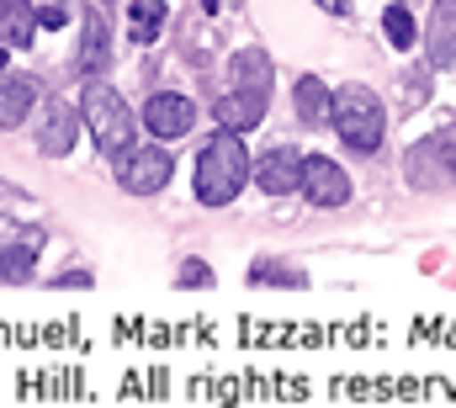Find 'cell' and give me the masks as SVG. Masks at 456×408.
Listing matches in <instances>:
<instances>
[{
  "label": "cell",
  "mask_w": 456,
  "mask_h": 408,
  "mask_svg": "<svg viewBox=\"0 0 456 408\" xmlns=\"http://www.w3.org/2000/svg\"><path fill=\"white\" fill-rule=\"evenodd\" d=\"M303 197L314 207H345L350 202V175L335 159L314 154V159H303Z\"/></svg>",
  "instance_id": "cell-7"
},
{
  "label": "cell",
  "mask_w": 456,
  "mask_h": 408,
  "mask_svg": "<svg viewBox=\"0 0 456 408\" xmlns=\"http://www.w3.org/2000/svg\"><path fill=\"white\" fill-rule=\"evenodd\" d=\"M330 122L340 127V138L355 149V154H371V149H382L387 117H382V102H377L366 86H345L340 96H335V117H330Z\"/></svg>",
  "instance_id": "cell-2"
},
{
  "label": "cell",
  "mask_w": 456,
  "mask_h": 408,
  "mask_svg": "<svg viewBox=\"0 0 456 408\" xmlns=\"http://www.w3.org/2000/svg\"><path fill=\"white\" fill-rule=\"evenodd\" d=\"M127 21H133V43H154L159 27H165V5H159V0H138Z\"/></svg>",
  "instance_id": "cell-17"
},
{
  "label": "cell",
  "mask_w": 456,
  "mask_h": 408,
  "mask_svg": "<svg viewBox=\"0 0 456 408\" xmlns=\"http://www.w3.org/2000/svg\"><path fill=\"white\" fill-rule=\"evenodd\" d=\"M5 64H11V59H5V43H0V80H5V75H11V69H5Z\"/></svg>",
  "instance_id": "cell-25"
},
{
  "label": "cell",
  "mask_w": 456,
  "mask_h": 408,
  "mask_svg": "<svg viewBox=\"0 0 456 408\" xmlns=\"http://www.w3.org/2000/svg\"><path fill=\"white\" fill-rule=\"evenodd\" d=\"M249 181V149H244V133H213L197 154V202L202 207H228L239 197V186Z\"/></svg>",
  "instance_id": "cell-1"
},
{
  "label": "cell",
  "mask_w": 456,
  "mask_h": 408,
  "mask_svg": "<svg viewBox=\"0 0 456 408\" xmlns=\"http://www.w3.org/2000/svg\"><path fill=\"white\" fill-rule=\"evenodd\" d=\"M107 64H112L107 21H102V11H86V32H80V75H86V80H96Z\"/></svg>",
  "instance_id": "cell-10"
},
{
  "label": "cell",
  "mask_w": 456,
  "mask_h": 408,
  "mask_svg": "<svg viewBox=\"0 0 456 408\" xmlns=\"http://www.w3.org/2000/svg\"><path fill=\"white\" fill-rule=\"evenodd\" d=\"M80 106L69 102H48V111L37 117V154H48V159H64L69 149H75V133H80Z\"/></svg>",
  "instance_id": "cell-6"
},
{
  "label": "cell",
  "mask_w": 456,
  "mask_h": 408,
  "mask_svg": "<svg viewBox=\"0 0 456 408\" xmlns=\"http://www.w3.org/2000/svg\"><path fill=\"white\" fill-rule=\"evenodd\" d=\"M191 122H197V106L186 96H175V91H154L143 102V127L154 138H181V133H191Z\"/></svg>",
  "instance_id": "cell-8"
},
{
  "label": "cell",
  "mask_w": 456,
  "mask_h": 408,
  "mask_svg": "<svg viewBox=\"0 0 456 408\" xmlns=\"http://www.w3.org/2000/svg\"><path fill=\"white\" fill-rule=\"evenodd\" d=\"M181 287H213V271H208L202 260H186V265H181Z\"/></svg>",
  "instance_id": "cell-21"
},
{
  "label": "cell",
  "mask_w": 456,
  "mask_h": 408,
  "mask_svg": "<svg viewBox=\"0 0 456 408\" xmlns=\"http://www.w3.org/2000/svg\"><path fill=\"white\" fill-rule=\"evenodd\" d=\"M170 181V154L165 149H127L117 154V186L133 197H154Z\"/></svg>",
  "instance_id": "cell-5"
},
{
  "label": "cell",
  "mask_w": 456,
  "mask_h": 408,
  "mask_svg": "<svg viewBox=\"0 0 456 408\" xmlns=\"http://www.w3.org/2000/svg\"><path fill=\"white\" fill-rule=\"evenodd\" d=\"M403 175H409V186H419V192H446L456 181V143L446 133L414 143L409 159H403Z\"/></svg>",
  "instance_id": "cell-4"
},
{
  "label": "cell",
  "mask_w": 456,
  "mask_h": 408,
  "mask_svg": "<svg viewBox=\"0 0 456 408\" xmlns=\"http://www.w3.org/2000/svg\"><path fill=\"white\" fill-rule=\"evenodd\" d=\"M32 32H37L32 5H27V0H0V43H5V48H27Z\"/></svg>",
  "instance_id": "cell-15"
},
{
  "label": "cell",
  "mask_w": 456,
  "mask_h": 408,
  "mask_svg": "<svg viewBox=\"0 0 456 408\" xmlns=\"http://www.w3.org/2000/svg\"><path fill=\"white\" fill-rule=\"evenodd\" d=\"M218 122L233 127V133H249V127H260V117H265V91H233L228 86V96L218 106Z\"/></svg>",
  "instance_id": "cell-11"
},
{
  "label": "cell",
  "mask_w": 456,
  "mask_h": 408,
  "mask_svg": "<svg viewBox=\"0 0 456 408\" xmlns=\"http://www.w3.org/2000/svg\"><path fill=\"white\" fill-rule=\"evenodd\" d=\"M430 59L441 69L456 64V0H436V11H430Z\"/></svg>",
  "instance_id": "cell-14"
},
{
  "label": "cell",
  "mask_w": 456,
  "mask_h": 408,
  "mask_svg": "<svg viewBox=\"0 0 456 408\" xmlns=\"http://www.w3.org/2000/svg\"><path fill=\"white\" fill-rule=\"evenodd\" d=\"M32 255H37V239H21V244H11V249L0 255V282H27V271H32Z\"/></svg>",
  "instance_id": "cell-18"
},
{
  "label": "cell",
  "mask_w": 456,
  "mask_h": 408,
  "mask_svg": "<svg viewBox=\"0 0 456 408\" xmlns=\"http://www.w3.org/2000/svg\"><path fill=\"white\" fill-rule=\"evenodd\" d=\"M319 5H324L330 16H345V11H350V0H319Z\"/></svg>",
  "instance_id": "cell-23"
},
{
  "label": "cell",
  "mask_w": 456,
  "mask_h": 408,
  "mask_svg": "<svg viewBox=\"0 0 456 408\" xmlns=\"http://www.w3.org/2000/svg\"><path fill=\"white\" fill-rule=\"evenodd\" d=\"M80 117H86L91 138H96L107 154H127V149H133V117H127V106H122V96H117L112 86L91 80L86 96H80Z\"/></svg>",
  "instance_id": "cell-3"
},
{
  "label": "cell",
  "mask_w": 456,
  "mask_h": 408,
  "mask_svg": "<svg viewBox=\"0 0 456 408\" xmlns=\"http://www.w3.org/2000/svg\"><path fill=\"white\" fill-rule=\"evenodd\" d=\"M228 86L233 91H271V59L260 48H244L228 59Z\"/></svg>",
  "instance_id": "cell-13"
},
{
  "label": "cell",
  "mask_w": 456,
  "mask_h": 408,
  "mask_svg": "<svg viewBox=\"0 0 456 408\" xmlns=\"http://www.w3.org/2000/svg\"><path fill=\"white\" fill-rule=\"evenodd\" d=\"M255 181H260V192H271V197L303 192V159H297V149H287V143L265 149L260 165H255Z\"/></svg>",
  "instance_id": "cell-9"
},
{
  "label": "cell",
  "mask_w": 456,
  "mask_h": 408,
  "mask_svg": "<svg viewBox=\"0 0 456 408\" xmlns=\"http://www.w3.org/2000/svg\"><path fill=\"white\" fill-rule=\"evenodd\" d=\"M32 102H37V80L32 75H5L0 80V127H21Z\"/></svg>",
  "instance_id": "cell-12"
},
{
  "label": "cell",
  "mask_w": 456,
  "mask_h": 408,
  "mask_svg": "<svg viewBox=\"0 0 456 408\" xmlns=\"http://www.w3.org/2000/svg\"><path fill=\"white\" fill-rule=\"evenodd\" d=\"M292 102H297V117H303L308 127H319L324 117H335V96H330L324 80H314V75H303V80L292 86Z\"/></svg>",
  "instance_id": "cell-16"
},
{
  "label": "cell",
  "mask_w": 456,
  "mask_h": 408,
  "mask_svg": "<svg viewBox=\"0 0 456 408\" xmlns=\"http://www.w3.org/2000/svg\"><path fill=\"white\" fill-rule=\"evenodd\" d=\"M37 21H43V27H64V11H59V5H48V11H43Z\"/></svg>",
  "instance_id": "cell-22"
},
{
  "label": "cell",
  "mask_w": 456,
  "mask_h": 408,
  "mask_svg": "<svg viewBox=\"0 0 456 408\" xmlns=\"http://www.w3.org/2000/svg\"><path fill=\"white\" fill-rule=\"evenodd\" d=\"M255 282H260V287H276V282L303 287V276H297V271H281V265H271V260H260V265H255Z\"/></svg>",
  "instance_id": "cell-20"
},
{
  "label": "cell",
  "mask_w": 456,
  "mask_h": 408,
  "mask_svg": "<svg viewBox=\"0 0 456 408\" xmlns=\"http://www.w3.org/2000/svg\"><path fill=\"white\" fill-rule=\"evenodd\" d=\"M202 5H208V16H218L224 5H233V0H202Z\"/></svg>",
  "instance_id": "cell-24"
},
{
  "label": "cell",
  "mask_w": 456,
  "mask_h": 408,
  "mask_svg": "<svg viewBox=\"0 0 456 408\" xmlns=\"http://www.w3.org/2000/svg\"><path fill=\"white\" fill-rule=\"evenodd\" d=\"M382 21H387V43L409 53V48H414V37H419V32H414V16H409L403 5H387V16H382Z\"/></svg>",
  "instance_id": "cell-19"
}]
</instances>
